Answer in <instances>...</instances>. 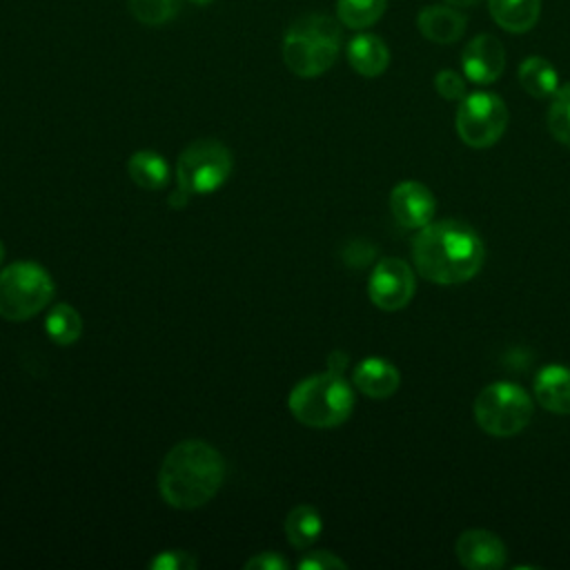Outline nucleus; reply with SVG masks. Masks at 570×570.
<instances>
[{"label": "nucleus", "mask_w": 570, "mask_h": 570, "mask_svg": "<svg viewBox=\"0 0 570 570\" xmlns=\"http://www.w3.org/2000/svg\"><path fill=\"white\" fill-rule=\"evenodd\" d=\"M416 272L436 285H459L483 265V240L463 220H436L421 227L412 240Z\"/></svg>", "instance_id": "1"}, {"label": "nucleus", "mask_w": 570, "mask_h": 570, "mask_svg": "<svg viewBox=\"0 0 570 570\" xmlns=\"http://www.w3.org/2000/svg\"><path fill=\"white\" fill-rule=\"evenodd\" d=\"M225 479V463L216 448L187 439L176 443L163 459L158 490L165 503L178 510H194L216 497Z\"/></svg>", "instance_id": "2"}, {"label": "nucleus", "mask_w": 570, "mask_h": 570, "mask_svg": "<svg viewBox=\"0 0 570 570\" xmlns=\"http://www.w3.org/2000/svg\"><path fill=\"white\" fill-rule=\"evenodd\" d=\"M341 27L325 13H305L283 36V60L301 78L325 73L338 58Z\"/></svg>", "instance_id": "3"}, {"label": "nucleus", "mask_w": 570, "mask_h": 570, "mask_svg": "<svg viewBox=\"0 0 570 570\" xmlns=\"http://www.w3.org/2000/svg\"><path fill=\"white\" fill-rule=\"evenodd\" d=\"M287 407L307 428H336L350 419L354 392L343 374L327 370L296 383L287 396Z\"/></svg>", "instance_id": "4"}, {"label": "nucleus", "mask_w": 570, "mask_h": 570, "mask_svg": "<svg viewBox=\"0 0 570 570\" xmlns=\"http://www.w3.org/2000/svg\"><path fill=\"white\" fill-rule=\"evenodd\" d=\"M232 151L214 138L196 140L183 149L176 163V191L167 203L176 209L189 203L191 196H207L220 189L232 174Z\"/></svg>", "instance_id": "5"}, {"label": "nucleus", "mask_w": 570, "mask_h": 570, "mask_svg": "<svg viewBox=\"0 0 570 570\" xmlns=\"http://www.w3.org/2000/svg\"><path fill=\"white\" fill-rule=\"evenodd\" d=\"M53 298L49 272L33 261H16L0 272V316L27 321L42 312Z\"/></svg>", "instance_id": "6"}, {"label": "nucleus", "mask_w": 570, "mask_h": 570, "mask_svg": "<svg viewBox=\"0 0 570 570\" xmlns=\"http://www.w3.org/2000/svg\"><path fill=\"white\" fill-rule=\"evenodd\" d=\"M532 396L517 383L497 381L474 399V421L492 436L519 434L532 419Z\"/></svg>", "instance_id": "7"}, {"label": "nucleus", "mask_w": 570, "mask_h": 570, "mask_svg": "<svg viewBox=\"0 0 570 570\" xmlns=\"http://www.w3.org/2000/svg\"><path fill=\"white\" fill-rule=\"evenodd\" d=\"M508 127L505 102L490 91H474L459 100L456 134L474 149L492 147Z\"/></svg>", "instance_id": "8"}, {"label": "nucleus", "mask_w": 570, "mask_h": 570, "mask_svg": "<svg viewBox=\"0 0 570 570\" xmlns=\"http://www.w3.org/2000/svg\"><path fill=\"white\" fill-rule=\"evenodd\" d=\"M416 283L414 272L403 258H381L367 281L370 301L385 312H396L405 307L414 296Z\"/></svg>", "instance_id": "9"}, {"label": "nucleus", "mask_w": 570, "mask_h": 570, "mask_svg": "<svg viewBox=\"0 0 570 570\" xmlns=\"http://www.w3.org/2000/svg\"><path fill=\"white\" fill-rule=\"evenodd\" d=\"M463 76L474 85H492L505 67V49L499 38L490 33L474 36L461 53Z\"/></svg>", "instance_id": "10"}, {"label": "nucleus", "mask_w": 570, "mask_h": 570, "mask_svg": "<svg viewBox=\"0 0 570 570\" xmlns=\"http://www.w3.org/2000/svg\"><path fill=\"white\" fill-rule=\"evenodd\" d=\"M434 209L432 191L419 180H403L390 191V212L405 229H421L432 223Z\"/></svg>", "instance_id": "11"}, {"label": "nucleus", "mask_w": 570, "mask_h": 570, "mask_svg": "<svg viewBox=\"0 0 570 570\" xmlns=\"http://www.w3.org/2000/svg\"><path fill=\"white\" fill-rule=\"evenodd\" d=\"M456 559L468 570H497L505 566V543L490 530L472 528L456 539Z\"/></svg>", "instance_id": "12"}, {"label": "nucleus", "mask_w": 570, "mask_h": 570, "mask_svg": "<svg viewBox=\"0 0 570 570\" xmlns=\"http://www.w3.org/2000/svg\"><path fill=\"white\" fill-rule=\"evenodd\" d=\"M352 381L358 392H363L370 399H387L399 390L401 374L396 365L381 356H367L363 358L352 374Z\"/></svg>", "instance_id": "13"}, {"label": "nucleus", "mask_w": 570, "mask_h": 570, "mask_svg": "<svg viewBox=\"0 0 570 570\" xmlns=\"http://www.w3.org/2000/svg\"><path fill=\"white\" fill-rule=\"evenodd\" d=\"M416 27L423 38L436 45H452L456 42L465 31V18L456 9L445 4H432L423 7L416 16Z\"/></svg>", "instance_id": "14"}, {"label": "nucleus", "mask_w": 570, "mask_h": 570, "mask_svg": "<svg viewBox=\"0 0 570 570\" xmlns=\"http://www.w3.org/2000/svg\"><path fill=\"white\" fill-rule=\"evenodd\" d=\"M534 399L552 414H570V367L546 365L534 376Z\"/></svg>", "instance_id": "15"}, {"label": "nucleus", "mask_w": 570, "mask_h": 570, "mask_svg": "<svg viewBox=\"0 0 570 570\" xmlns=\"http://www.w3.org/2000/svg\"><path fill=\"white\" fill-rule=\"evenodd\" d=\"M347 62L356 73L365 78H376L390 65V49L379 36L358 33L347 45Z\"/></svg>", "instance_id": "16"}, {"label": "nucleus", "mask_w": 570, "mask_h": 570, "mask_svg": "<svg viewBox=\"0 0 570 570\" xmlns=\"http://www.w3.org/2000/svg\"><path fill=\"white\" fill-rule=\"evenodd\" d=\"M492 20L510 33L530 31L541 11V0H488Z\"/></svg>", "instance_id": "17"}, {"label": "nucleus", "mask_w": 570, "mask_h": 570, "mask_svg": "<svg viewBox=\"0 0 570 570\" xmlns=\"http://www.w3.org/2000/svg\"><path fill=\"white\" fill-rule=\"evenodd\" d=\"M519 85L534 98H550L559 89L557 69L541 56H528L519 65Z\"/></svg>", "instance_id": "18"}, {"label": "nucleus", "mask_w": 570, "mask_h": 570, "mask_svg": "<svg viewBox=\"0 0 570 570\" xmlns=\"http://www.w3.org/2000/svg\"><path fill=\"white\" fill-rule=\"evenodd\" d=\"M127 171H129V178L142 189H160L169 180L167 160L160 154L149 149L131 154L127 163Z\"/></svg>", "instance_id": "19"}, {"label": "nucleus", "mask_w": 570, "mask_h": 570, "mask_svg": "<svg viewBox=\"0 0 570 570\" xmlns=\"http://www.w3.org/2000/svg\"><path fill=\"white\" fill-rule=\"evenodd\" d=\"M321 530H323V519L318 510L312 505H296L289 510L285 519L287 541L298 550L309 548L318 539Z\"/></svg>", "instance_id": "20"}, {"label": "nucleus", "mask_w": 570, "mask_h": 570, "mask_svg": "<svg viewBox=\"0 0 570 570\" xmlns=\"http://www.w3.org/2000/svg\"><path fill=\"white\" fill-rule=\"evenodd\" d=\"M45 332L56 345H71L82 334V318L69 303H56L45 316Z\"/></svg>", "instance_id": "21"}, {"label": "nucleus", "mask_w": 570, "mask_h": 570, "mask_svg": "<svg viewBox=\"0 0 570 570\" xmlns=\"http://www.w3.org/2000/svg\"><path fill=\"white\" fill-rule=\"evenodd\" d=\"M387 0H336V16L343 27L367 29L385 13Z\"/></svg>", "instance_id": "22"}, {"label": "nucleus", "mask_w": 570, "mask_h": 570, "mask_svg": "<svg viewBox=\"0 0 570 570\" xmlns=\"http://www.w3.org/2000/svg\"><path fill=\"white\" fill-rule=\"evenodd\" d=\"M131 16L149 27H160L176 18L183 0H127Z\"/></svg>", "instance_id": "23"}, {"label": "nucleus", "mask_w": 570, "mask_h": 570, "mask_svg": "<svg viewBox=\"0 0 570 570\" xmlns=\"http://www.w3.org/2000/svg\"><path fill=\"white\" fill-rule=\"evenodd\" d=\"M548 129L566 147H570V82L559 87L548 109Z\"/></svg>", "instance_id": "24"}, {"label": "nucleus", "mask_w": 570, "mask_h": 570, "mask_svg": "<svg viewBox=\"0 0 570 570\" xmlns=\"http://www.w3.org/2000/svg\"><path fill=\"white\" fill-rule=\"evenodd\" d=\"M196 566V557L187 550H163L149 561V568L154 570H194Z\"/></svg>", "instance_id": "25"}, {"label": "nucleus", "mask_w": 570, "mask_h": 570, "mask_svg": "<svg viewBox=\"0 0 570 570\" xmlns=\"http://www.w3.org/2000/svg\"><path fill=\"white\" fill-rule=\"evenodd\" d=\"M434 89L445 100H463L465 98V80L461 73L452 69H441L434 76Z\"/></svg>", "instance_id": "26"}, {"label": "nucleus", "mask_w": 570, "mask_h": 570, "mask_svg": "<svg viewBox=\"0 0 570 570\" xmlns=\"http://www.w3.org/2000/svg\"><path fill=\"white\" fill-rule=\"evenodd\" d=\"M298 568L301 570H338V568H345V561L327 550H314L298 561Z\"/></svg>", "instance_id": "27"}, {"label": "nucleus", "mask_w": 570, "mask_h": 570, "mask_svg": "<svg viewBox=\"0 0 570 570\" xmlns=\"http://www.w3.org/2000/svg\"><path fill=\"white\" fill-rule=\"evenodd\" d=\"M245 568H247V570H285V568H287V561H285L281 554L267 550V552H261V554L252 557V559L245 563Z\"/></svg>", "instance_id": "28"}, {"label": "nucleus", "mask_w": 570, "mask_h": 570, "mask_svg": "<svg viewBox=\"0 0 570 570\" xmlns=\"http://www.w3.org/2000/svg\"><path fill=\"white\" fill-rule=\"evenodd\" d=\"M347 367V354L345 352H332L327 356V370L334 374H343Z\"/></svg>", "instance_id": "29"}, {"label": "nucleus", "mask_w": 570, "mask_h": 570, "mask_svg": "<svg viewBox=\"0 0 570 570\" xmlns=\"http://www.w3.org/2000/svg\"><path fill=\"white\" fill-rule=\"evenodd\" d=\"M448 4H452V7H470V4H474L476 0H445Z\"/></svg>", "instance_id": "30"}, {"label": "nucleus", "mask_w": 570, "mask_h": 570, "mask_svg": "<svg viewBox=\"0 0 570 570\" xmlns=\"http://www.w3.org/2000/svg\"><path fill=\"white\" fill-rule=\"evenodd\" d=\"M191 2H196V4H209V2H214V0H191Z\"/></svg>", "instance_id": "31"}, {"label": "nucleus", "mask_w": 570, "mask_h": 570, "mask_svg": "<svg viewBox=\"0 0 570 570\" xmlns=\"http://www.w3.org/2000/svg\"><path fill=\"white\" fill-rule=\"evenodd\" d=\"M2 258H4V245H2V240H0V263H2Z\"/></svg>", "instance_id": "32"}]
</instances>
